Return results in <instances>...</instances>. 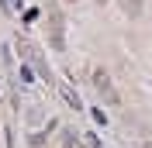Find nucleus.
Returning a JSON list of instances; mask_svg holds the SVG:
<instances>
[{"label": "nucleus", "instance_id": "2", "mask_svg": "<svg viewBox=\"0 0 152 148\" xmlns=\"http://www.w3.org/2000/svg\"><path fill=\"white\" fill-rule=\"evenodd\" d=\"M118 4H121V10H124V14H132V17L142 14V0H118Z\"/></svg>", "mask_w": 152, "mask_h": 148}, {"label": "nucleus", "instance_id": "5", "mask_svg": "<svg viewBox=\"0 0 152 148\" xmlns=\"http://www.w3.org/2000/svg\"><path fill=\"white\" fill-rule=\"evenodd\" d=\"M66 4H76V0H66Z\"/></svg>", "mask_w": 152, "mask_h": 148}, {"label": "nucleus", "instance_id": "4", "mask_svg": "<svg viewBox=\"0 0 152 148\" xmlns=\"http://www.w3.org/2000/svg\"><path fill=\"white\" fill-rule=\"evenodd\" d=\"M62 148H86V145H83V141H76V138H66V145H62Z\"/></svg>", "mask_w": 152, "mask_h": 148}, {"label": "nucleus", "instance_id": "1", "mask_svg": "<svg viewBox=\"0 0 152 148\" xmlns=\"http://www.w3.org/2000/svg\"><path fill=\"white\" fill-rule=\"evenodd\" d=\"M94 86H97V90H100V93H104V96H107V100H118V93H114L111 90V79H107V73H104V69H97V73H94Z\"/></svg>", "mask_w": 152, "mask_h": 148}, {"label": "nucleus", "instance_id": "6", "mask_svg": "<svg viewBox=\"0 0 152 148\" xmlns=\"http://www.w3.org/2000/svg\"><path fill=\"white\" fill-rule=\"evenodd\" d=\"M145 148H152V141H149V145H145Z\"/></svg>", "mask_w": 152, "mask_h": 148}, {"label": "nucleus", "instance_id": "3", "mask_svg": "<svg viewBox=\"0 0 152 148\" xmlns=\"http://www.w3.org/2000/svg\"><path fill=\"white\" fill-rule=\"evenodd\" d=\"M62 100H66L69 107H73V110H80V107H83V103H80V96H76V93L69 90V86H66V90H62Z\"/></svg>", "mask_w": 152, "mask_h": 148}]
</instances>
